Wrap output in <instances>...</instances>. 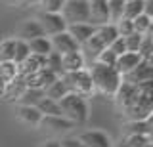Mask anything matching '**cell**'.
<instances>
[{"label": "cell", "mask_w": 153, "mask_h": 147, "mask_svg": "<svg viewBox=\"0 0 153 147\" xmlns=\"http://www.w3.org/2000/svg\"><path fill=\"white\" fill-rule=\"evenodd\" d=\"M90 78H92V86L94 92H100L103 96L113 98L115 92H117L119 84L123 82L121 75L115 71V67H107V65H100V63H92L90 67Z\"/></svg>", "instance_id": "obj_1"}, {"label": "cell", "mask_w": 153, "mask_h": 147, "mask_svg": "<svg viewBox=\"0 0 153 147\" xmlns=\"http://www.w3.org/2000/svg\"><path fill=\"white\" fill-rule=\"evenodd\" d=\"M57 105L61 109V117H65L67 120H71L75 126H80L88 120V103L82 96L79 94H65L63 98L57 101Z\"/></svg>", "instance_id": "obj_2"}, {"label": "cell", "mask_w": 153, "mask_h": 147, "mask_svg": "<svg viewBox=\"0 0 153 147\" xmlns=\"http://www.w3.org/2000/svg\"><path fill=\"white\" fill-rule=\"evenodd\" d=\"M61 17L67 25L75 23H90V12H88V0H65L61 6Z\"/></svg>", "instance_id": "obj_3"}, {"label": "cell", "mask_w": 153, "mask_h": 147, "mask_svg": "<svg viewBox=\"0 0 153 147\" xmlns=\"http://www.w3.org/2000/svg\"><path fill=\"white\" fill-rule=\"evenodd\" d=\"M61 78L67 84L69 92H73V94H79V96L86 98L94 92L92 78H90V73L86 69H79V71H73V73H63Z\"/></svg>", "instance_id": "obj_4"}, {"label": "cell", "mask_w": 153, "mask_h": 147, "mask_svg": "<svg viewBox=\"0 0 153 147\" xmlns=\"http://www.w3.org/2000/svg\"><path fill=\"white\" fill-rule=\"evenodd\" d=\"M123 111L130 120H146V118H149L153 113V94H138V98Z\"/></svg>", "instance_id": "obj_5"}, {"label": "cell", "mask_w": 153, "mask_h": 147, "mask_svg": "<svg viewBox=\"0 0 153 147\" xmlns=\"http://www.w3.org/2000/svg\"><path fill=\"white\" fill-rule=\"evenodd\" d=\"M36 21L40 23L42 31L46 36H54L57 33H63L67 29V23L63 21L61 13H54V12H38Z\"/></svg>", "instance_id": "obj_6"}, {"label": "cell", "mask_w": 153, "mask_h": 147, "mask_svg": "<svg viewBox=\"0 0 153 147\" xmlns=\"http://www.w3.org/2000/svg\"><path fill=\"white\" fill-rule=\"evenodd\" d=\"M121 78L123 82H128V84H140V82H146V80H153V61L142 59L130 73L123 75Z\"/></svg>", "instance_id": "obj_7"}, {"label": "cell", "mask_w": 153, "mask_h": 147, "mask_svg": "<svg viewBox=\"0 0 153 147\" xmlns=\"http://www.w3.org/2000/svg\"><path fill=\"white\" fill-rule=\"evenodd\" d=\"M88 12H90V25L100 27L105 23H111L107 0H88Z\"/></svg>", "instance_id": "obj_8"}, {"label": "cell", "mask_w": 153, "mask_h": 147, "mask_svg": "<svg viewBox=\"0 0 153 147\" xmlns=\"http://www.w3.org/2000/svg\"><path fill=\"white\" fill-rule=\"evenodd\" d=\"M50 44H52V52H57L59 55H65V54H69V52L80 50V46L73 40V36H71L67 31L50 36Z\"/></svg>", "instance_id": "obj_9"}, {"label": "cell", "mask_w": 153, "mask_h": 147, "mask_svg": "<svg viewBox=\"0 0 153 147\" xmlns=\"http://www.w3.org/2000/svg\"><path fill=\"white\" fill-rule=\"evenodd\" d=\"M76 140L82 141L86 147H113L111 137L102 130H86L76 136Z\"/></svg>", "instance_id": "obj_10"}, {"label": "cell", "mask_w": 153, "mask_h": 147, "mask_svg": "<svg viewBox=\"0 0 153 147\" xmlns=\"http://www.w3.org/2000/svg\"><path fill=\"white\" fill-rule=\"evenodd\" d=\"M138 86L136 84H128V82H121L117 88V92H115V101H117V105L121 109H126L134 99L138 98Z\"/></svg>", "instance_id": "obj_11"}, {"label": "cell", "mask_w": 153, "mask_h": 147, "mask_svg": "<svg viewBox=\"0 0 153 147\" xmlns=\"http://www.w3.org/2000/svg\"><path fill=\"white\" fill-rule=\"evenodd\" d=\"M65 31L73 36V40L79 46H84L88 42V38L96 33V27L90 25V23H75V25H67Z\"/></svg>", "instance_id": "obj_12"}, {"label": "cell", "mask_w": 153, "mask_h": 147, "mask_svg": "<svg viewBox=\"0 0 153 147\" xmlns=\"http://www.w3.org/2000/svg\"><path fill=\"white\" fill-rule=\"evenodd\" d=\"M140 61H142V58H140V54H138V52H124V54L117 55V61H115V71H117V73L123 77V75L130 73V71L136 67Z\"/></svg>", "instance_id": "obj_13"}, {"label": "cell", "mask_w": 153, "mask_h": 147, "mask_svg": "<svg viewBox=\"0 0 153 147\" xmlns=\"http://www.w3.org/2000/svg\"><path fill=\"white\" fill-rule=\"evenodd\" d=\"M61 69L63 73H73V71L84 69V55L80 50L76 52H69V54L61 55Z\"/></svg>", "instance_id": "obj_14"}, {"label": "cell", "mask_w": 153, "mask_h": 147, "mask_svg": "<svg viewBox=\"0 0 153 147\" xmlns=\"http://www.w3.org/2000/svg\"><path fill=\"white\" fill-rule=\"evenodd\" d=\"M38 36H46L44 31H42V27H40V23H38L36 19H29V21H25L21 25L17 38L29 42V40H33V38H38Z\"/></svg>", "instance_id": "obj_15"}, {"label": "cell", "mask_w": 153, "mask_h": 147, "mask_svg": "<svg viewBox=\"0 0 153 147\" xmlns=\"http://www.w3.org/2000/svg\"><path fill=\"white\" fill-rule=\"evenodd\" d=\"M38 126L50 128V130H54V132H65V130L75 128V124L71 120H67L65 117H42Z\"/></svg>", "instance_id": "obj_16"}, {"label": "cell", "mask_w": 153, "mask_h": 147, "mask_svg": "<svg viewBox=\"0 0 153 147\" xmlns=\"http://www.w3.org/2000/svg\"><path fill=\"white\" fill-rule=\"evenodd\" d=\"M17 117L21 122H25V124H31V126H38L40 124V111L35 107V105H19L17 109Z\"/></svg>", "instance_id": "obj_17"}, {"label": "cell", "mask_w": 153, "mask_h": 147, "mask_svg": "<svg viewBox=\"0 0 153 147\" xmlns=\"http://www.w3.org/2000/svg\"><path fill=\"white\" fill-rule=\"evenodd\" d=\"M65 94H69V88H67V84L63 82L61 77L56 78L48 88H44V98H50V99H54V101H59Z\"/></svg>", "instance_id": "obj_18"}, {"label": "cell", "mask_w": 153, "mask_h": 147, "mask_svg": "<svg viewBox=\"0 0 153 147\" xmlns=\"http://www.w3.org/2000/svg\"><path fill=\"white\" fill-rule=\"evenodd\" d=\"M96 35H98V38L103 42L105 48H109V44H111V42L119 36V33H117L115 23H105V25L96 27Z\"/></svg>", "instance_id": "obj_19"}, {"label": "cell", "mask_w": 153, "mask_h": 147, "mask_svg": "<svg viewBox=\"0 0 153 147\" xmlns=\"http://www.w3.org/2000/svg\"><path fill=\"white\" fill-rule=\"evenodd\" d=\"M29 44V52L31 54H36V55H46L52 52V44H50V38L48 36H38V38H33L27 42Z\"/></svg>", "instance_id": "obj_20"}, {"label": "cell", "mask_w": 153, "mask_h": 147, "mask_svg": "<svg viewBox=\"0 0 153 147\" xmlns=\"http://www.w3.org/2000/svg\"><path fill=\"white\" fill-rule=\"evenodd\" d=\"M35 107L40 111L42 117H61V109L57 105V101H54L50 98H42Z\"/></svg>", "instance_id": "obj_21"}, {"label": "cell", "mask_w": 153, "mask_h": 147, "mask_svg": "<svg viewBox=\"0 0 153 147\" xmlns=\"http://www.w3.org/2000/svg\"><path fill=\"white\" fill-rule=\"evenodd\" d=\"M42 98H44V90H40V88H25L23 94L17 98V101H21V105H36Z\"/></svg>", "instance_id": "obj_22"}, {"label": "cell", "mask_w": 153, "mask_h": 147, "mask_svg": "<svg viewBox=\"0 0 153 147\" xmlns=\"http://www.w3.org/2000/svg\"><path fill=\"white\" fill-rule=\"evenodd\" d=\"M27 86H25V80H23L21 77H17L12 80V82H8L6 84V92H4V98L6 99H17L19 96L23 94V90H25Z\"/></svg>", "instance_id": "obj_23"}, {"label": "cell", "mask_w": 153, "mask_h": 147, "mask_svg": "<svg viewBox=\"0 0 153 147\" xmlns=\"http://www.w3.org/2000/svg\"><path fill=\"white\" fill-rule=\"evenodd\" d=\"M128 134H140V136H151V117L146 120H130L126 124Z\"/></svg>", "instance_id": "obj_24"}, {"label": "cell", "mask_w": 153, "mask_h": 147, "mask_svg": "<svg viewBox=\"0 0 153 147\" xmlns=\"http://www.w3.org/2000/svg\"><path fill=\"white\" fill-rule=\"evenodd\" d=\"M132 25L134 33H138V35H151V16H147V13H140L138 17H134Z\"/></svg>", "instance_id": "obj_25"}, {"label": "cell", "mask_w": 153, "mask_h": 147, "mask_svg": "<svg viewBox=\"0 0 153 147\" xmlns=\"http://www.w3.org/2000/svg\"><path fill=\"white\" fill-rule=\"evenodd\" d=\"M140 13H143V2L142 0H130V2H124V10H123V17L124 19H134Z\"/></svg>", "instance_id": "obj_26"}, {"label": "cell", "mask_w": 153, "mask_h": 147, "mask_svg": "<svg viewBox=\"0 0 153 147\" xmlns=\"http://www.w3.org/2000/svg\"><path fill=\"white\" fill-rule=\"evenodd\" d=\"M29 55H31V52H29V44L25 40H19L16 38V48H13V63L16 65H21L23 61H25Z\"/></svg>", "instance_id": "obj_27"}, {"label": "cell", "mask_w": 153, "mask_h": 147, "mask_svg": "<svg viewBox=\"0 0 153 147\" xmlns=\"http://www.w3.org/2000/svg\"><path fill=\"white\" fill-rule=\"evenodd\" d=\"M46 69H50L52 73H56L57 77H63V69H61V55L57 52H50L46 55Z\"/></svg>", "instance_id": "obj_28"}, {"label": "cell", "mask_w": 153, "mask_h": 147, "mask_svg": "<svg viewBox=\"0 0 153 147\" xmlns=\"http://www.w3.org/2000/svg\"><path fill=\"white\" fill-rule=\"evenodd\" d=\"M17 77V65L13 61H0V78L12 82Z\"/></svg>", "instance_id": "obj_29"}, {"label": "cell", "mask_w": 153, "mask_h": 147, "mask_svg": "<svg viewBox=\"0 0 153 147\" xmlns=\"http://www.w3.org/2000/svg\"><path fill=\"white\" fill-rule=\"evenodd\" d=\"M13 48H16V38H6L0 42V61H12Z\"/></svg>", "instance_id": "obj_30"}, {"label": "cell", "mask_w": 153, "mask_h": 147, "mask_svg": "<svg viewBox=\"0 0 153 147\" xmlns=\"http://www.w3.org/2000/svg\"><path fill=\"white\" fill-rule=\"evenodd\" d=\"M109 6V16H111V23H117L123 17V10H124V0H107Z\"/></svg>", "instance_id": "obj_31"}, {"label": "cell", "mask_w": 153, "mask_h": 147, "mask_svg": "<svg viewBox=\"0 0 153 147\" xmlns=\"http://www.w3.org/2000/svg\"><path fill=\"white\" fill-rule=\"evenodd\" d=\"M138 54H140L142 59L151 61V54H153V40H151V35H143L142 44H140V48H138Z\"/></svg>", "instance_id": "obj_32"}, {"label": "cell", "mask_w": 153, "mask_h": 147, "mask_svg": "<svg viewBox=\"0 0 153 147\" xmlns=\"http://www.w3.org/2000/svg\"><path fill=\"white\" fill-rule=\"evenodd\" d=\"M84 48H86V52H88L90 55H94V58H96V55H98L102 50H105V46H103V42L98 38V35L94 33V35L88 38V42L84 44Z\"/></svg>", "instance_id": "obj_33"}, {"label": "cell", "mask_w": 153, "mask_h": 147, "mask_svg": "<svg viewBox=\"0 0 153 147\" xmlns=\"http://www.w3.org/2000/svg\"><path fill=\"white\" fill-rule=\"evenodd\" d=\"M115 61H117V55L113 54L109 48H105L102 50L98 55H96V63H100V65H107V67H115Z\"/></svg>", "instance_id": "obj_34"}, {"label": "cell", "mask_w": 153, "mask_h": 147, "mask_svg": "<svg viewBox=\"0 0 153 147\" xmlns=\"http://www.w3.org/2000/svg\"><path fill=\"white\" fill-rule=\"evenodd\" d=\"M142 38L143 35H138V33H132V35L124 36V46H126V52H138L142 44Z\"/></svg>", "instance_id": "obj_35"}, {"label": "cell", "mask_w": 153, "mask_h": 147, "mask_svg": "<svg viewBox=\"0 0 153 147\" xmlns=\"http://www.w3.org/2000/svg\"><path fill=\"white\" fill-rule=\"evenodd\" d=\"M115 27H117L119 36H123V38L134 33V25H132V21H130V19H124V17H121V19L115 23Z\"/></svg>", "instance_id": "obj_36"}, {"label": "cell", "mask_w": 153, "mask_h": 147, "mask_svg": "<svg viewBox=\"0 0 153 147\" xmlns=\"http://www.w3.org/2000/svg\"><path fill=\"white\" fill-rule=\"evenodd\" d=\"M42 6V12H54V13H59L61 6L65 4V0H38Z\"/></svg>", "instance_id": "obj_37"}, {"label": "cell", "mask_w": 153, "mask_h": 147, "mask_svg": "<svg viewBox=\"0 0 153 147\" xmlns=\"http://www.w3.org/2000/svg\"><path fill=\"white\" fill-rule=\"evenodd\" d=\"M109 50H111L115 55L124 54V52H126V46H124V38H123V36H117V38L109 44Z\"/></svg>", "instance_id": "obj_38"}, {"label": "cell", "mask_w": 153, "mask_h": 147, "mask_svg": "<svg viewBox=\"0 0 153 147\" xmlns=\"http://www.w3.org/2000/svg\"><path fill=\"white\" fill-rule=\"evenodd\" d=\"M59 143H61V147H86L82 141H79L76 137H67V140L59 141Z\"/></svg>", "instance_id": "obj_39"}, {"label": "cell", "mask_w": 153, "mask_h": 147, "mask_svg": "<svg viewBox=\"0 0 153 147\" xmlns=\"http://www.w3.org/2000/svg\"><path fill=\"white\" fill-rule=\"evenodd\" d=\"M4 2H8L10 6L25 8V6H31V4H35V2H38V0H4Z\"/></svg>", "instance_id": "obj_40"}, {"label": "cell", "mask_w": 153, "mask_h": 147, "mask_svg": "<svg viewBox=\"0 0 153 147\" xmlns=\"http://www.w3.org/2000/svg\"><path fill=\"white\" fill-rule=\"evenodd\" d=\"M40 147H61V143H59V141H56V140H48V141H44Z\"/></svg>", "instance_id": "obj_41"}, {"label": "cell", "mask_w": 153, "mask_h": 147, "mask_svg": "<svg viewBox=\"0 0 153 147\" xmlns=\"http://www.w3.org/2000/svg\"><path fill=\"white\" fill-rule=\"evenodd\" d=\"M6 80H2V78H0V98H4V92H6Z\"/></svg>", "instance_id": "obj_42"}, {"label": "cell", "mask_w": 153, "mask_h": 147, "mask_svg": "<svg viewBox=\"0 0 153 147\" xmlns=\"http://www.w3.org/2000/svg\"><path fill=\"white\" fill-rule=\"evenodd\" d=\"M143 147H153V145H151V143H147V145H143Z\"/></svg>", "instance_id": "obj_43"}, {"label": "cell", "mask_w": 153, "mask_h": 147, "mask_svg": "<svg viewBox=\"0 0 153 147\" xmlns=\"http://www.w3.org/2000/svg\"><path fill=\"white\" fill-rule=\"evenodd\" d=\"M124 2H130V0H124Z\"/></svg>", "instance_id": "obj_44"}, {"label": "cell", "mask_w": 153, "mask_h": 147, "mask_svg": "<svg viewBox=\"0 0 153 147\" xmlns=\"http://www.w3.org/2000/svg\"><path fill=\"white\" fill-rule=\"evenodd\" d=\"M142 2H143V0H142Z\"/></svg>", "instance_id": "obj_45"}]
</instances>
